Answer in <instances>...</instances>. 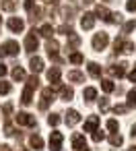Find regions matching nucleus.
Masks as SVG:
<instances>
[{
    "instance_id": "nucleus-30",
    "label": "nucleus",
    "mask_w": 136,
    "mask_h": 151,
    "mask_svg": "<svg viewBox=\"0 0 136 151\" xmlns=\"http://www.w3.org/2000/svg\"><path fill=\"white\" fill-rule=\"evenodd\" d=\"M58 31H60L62 35H72V33H74V29H72L70 25H60V27H58Z\"/></svg>"
},
{
    "instance_id": "nucleus-11",
    "label": "nucleus",
    "mask_w": 136,
    "mask_h": 151,
    "mask_svg": "<svg viewBox=\"0 0 136 151\" xmlns=\"http://www.w3.org/2000/svg\"><path fill=\"white\" fill-rule=\"evenodd\" d=\"M80 122V114L76 112V110H68L66 112V124L68 126H74V124H78Z\"/></svg>"
},
{
    "instance_id": "nucleus-45",
    "label": "nucleus",
    "mask_w": 136,
    "mask_h": 151,
    "mask_svg": "<svg viewBox=\"0 0 136 151\" xmlns=\"http://www.w3.org/2000/svg\"><path fill=\"white\" fill-rule=\"evenodd\" d=\"M0 151H11V147L9 145H0Z\"/></svg>"
},
{
    "instance_id": "nucleus-22",
    "label": "nucleus",
    "mask_w": 136,
    "mask_h": 151,
    "mask_svg": "<svg viewBox=\"0 0 136 151\" xmlns=\"http://www.w3.org/2000/svg\"><path fill=\"white\" fill-rule=\"evenodd\" d=\"M101 89H103L105 93H111V91H115V85H113L109 79H103V81H101Z\"/></svg>"
},
{
    "instance_id": "nucleus-37",
    "label": "nucleus",
    "mask_w": 136,
    "mask_h": 151,
    "mask_svg": "<svg viewBox=\"0 0 136 151\" xmlns=\"http://www.w3.org/2000/svg\"><path fill=\"white\" fill-rule=\"evenodd\" d=\"M113 112H115V114H126V112H128V106L120 104V106H115V108H113Z\"/></svg>"
},
{
    "instance_id": "nucleus-36",
    "label": "nucleus",
    "mask_w": 136,
    "mask_h": 151,
    "mask_svg": "<svg viewBox=\"0 0 136 151\" xmlns=\"http://www.w3.org/2000/svg\"><path fill=\"white\" fill-rule=\"evenodd\" d=\"M103 139H105V132H103V130H95V132H93V141H95V143H99V141H103Z\"/></svg>"
},
{
    "instance_id": "nucleus-40",
    "label": "nucleus",
    "mask_w": 136,
    "mask_h": 151,
    "mask_svg": "<svg viewBox=\"0 0 136 151\" xmlns=\"http://www.w3.org/2000/svg\"><path fill=\"white\" fill-rule=\"evenodd\" d=\"M4 130H6V134H9V137H13V134L17 132V130H15V126H13L11 122H6V126H4Z\"/></svg>"
},
{
    "instance_id": "nucleus-29",
    "label": "nucleus",
    "mask_w": 136,
    "mask_h": 151,
    "mask_svg": "<svg viewBox=\"0 0 136 151\" xmlns=\"http://www.w3.org/2000/svg\"><path fill=\"white\" fill-rule=\"evenodd\" d=\"M128 108H136V89L128 93Z\"/></svg>"
},
{
    "instance_id": "nucleus-32",
    "label": "nucleus",
    "mask_w": 136,
    "mask_h": 151,
    "mask_svg": "<svg viewBox=\"0 0 136 151\" xmlns=\"http://www.w3.org/2000/svg\"><path fill=\"white\" fill-rule=\"evenodd\" d=\"M48 124H50V126H58V124H60L58 114H50V116H48Z\"/></svg>"
},
{
    "instance_id": "nucleus-26",
    "label": "nucleus",
    "mask_w": 136,
    "mask_h": 151,
    "mask_svg": "<svg viewBox=\"0 0 136 151\" xmlns=\"http://www.w3.org/2000/svg\"><path fill=\"white\" fill-rule=\"evenodd\" d=\"M13 79H15V81H23V79H25V70H23L21 66H17V68L13 70Z\"/></svg>"
},
{
    "instance_id": "nucleus-35",
    "label": "nucleus",
    "mask_w": 136,
    "mask_h": 151,
    "mask_svg": "<svg viewBox=\"0 0 136 151\" xmlns=\"http://www.w3.org/2000/svg\"><path fill=\"white\" fill-rule=\"evenodd\" d=\"M134 48H136V46H134L132 42H124V50H122V52H126V54H132V52H134Z\"/></svg>"
},
{
    "instance_id": "nucleus-44",
    "label": "nucleus",
    "mask_w": 136,
    "mask_h": 151,
    "mask_svg": "<svg viewBox=\"0 0 136 151\" xmlns=\"http://www.w3.org/2000/svg\"><path fill=\"white\" fill-rule=\"evenodd\" d=\"M9 73V68H6V64H0V77H4Z\"/></svg>"
},
{
    "instance_id": "nucleus-34",
    "label": "nucleus",
    "mask_w": 136,
    "mask_h": 151,
    "mask_svg": "<svg viewBox=\"0 0 136 151\" xmlns=\"http://www.w3.org/2000/svg\"><path fill=\"white\" fill-rule=\"evenodd\" d=\"M136 27V21H128L126 25H124V29H122V33H130L132 29Z\"/></svg>"
},
{
    "instance_id": "nucleus-13",
    "label": "nucleus",
    "mask_w": 136,
    "mask_h": 151,
    "mask_svg": "<svg viewBox=\"0 0 136 151\" xmlns=\"http://www.w3.org/2000/svg\"><path fill=\"white\" fill-rule=\"evenodd\" d=\"M97 126H99V118H97V116H91V118L85 122V132H95Z\"/></svg>"
},
{
    "instance_id": "nucleus-38",
    "label": "nucleus",
    "mask_w": 136,
    "mask_h": 151,
    "mask_svg": "<svg viewBox=\"0 0 136 151\" xmlns=\"http://www.w3.org/2000/svg\"><path fill=\"white\" fill-rule=\"evenodd\" d=\"M126 9H128L130 13H136V0H128V2H126Z\"/></svg>"
},
{
    "instance_id": "nucleus-41",
    "label": "nucleus",
    "mask_w": 136,
    "mask_h": 151,
    "mask_svg": "<svg viewBox=\"0 0 136 151\" xmlns=\"http://www.w3.org/2000/svg\"><path fill=\"white\" fill-rule=\"evenodd\" d=\"M117 126H120L117 120H109V122H107V128H109V130H117Z\"/></svg>"
},
{
    "instance_id": "nucleus-23",
    "label": "nucleus",
    "mask_w": 136,
    "mask_h": 151,
    "mask_svg": "<svg viewBox=\"0 0 136 151\" xmlns=\"http://www.w3.org/2000/svg\"><path fill=\"white\" fill-rule=\"evenodd\" d=\"M52 33H54V27H52V25H41V27H39V35L52 37Z\"/></svg>"
},
{
    "instance_id": "nucleus-9",
    "label": "nucleus",
    "mask_w": 136,
    "mask_h": 151,
    "mask_svg": "<svg viewBox=\"0 0 136 151\" xmlns=\"http://www.w3.org/2000/svg\"><path fill=\"white\" fill-rule=\"evenodd\" d=\"M93 25H95V15L93 13H85L83 19H80V27L83 29H93Z\"/></svg>"
},
{
    "instance_id": "nucleus-42",
    "label": "nucleus",
    "mask_w": 136,
    "mask_h": 151,
    "mask_svg": "<svg viewBox=\"0 0 136 151\" xmlns=\"http://www.w3.org/2000/svg\"><path fill=\"white\" fill-rule=\"evenodd\" d=\"M25 9H27V11L31 13V11L35 9V2H33V0H25Z\"/></svg>"
},
{
    "instance_id": "nucleus-14",
    "label": "nucleus",
    "mask_w": 136,
    "mask_h": 151,
    "mask_svg": "<svg viewBox=\"0 0 136 151\" xmlns=\"http://www.w3.org/2000/svg\"><path fill=\"white\" fill-rule=\"evenodd\" d=\"M29 66H31V70H33V73H41V70H43V60H41V58H37V56H33V58H31V62H29Z\"/></svg>"
},
{
    "instance_id": "nucleus-3",
    "label": "nucleus",
    "mask_w": 136,
    "mask_h": 151,
    "mask_svg": "<svg viewBox=\"0 0 136 151\" xmlns=\"http://www.w3.org/2000/svg\"><path fill=\"white\" fill-rule=\"evenodd\" d=\"M37 46H39V40H37L35 31H31V33L25 37V50L31 54V52H35V50H37Z\"/></svg>"
},
{
    "instance_id": "nucleus-21",
    "label": "nucleus",
    "mask_w": 136,
    "mask_h": 151,
    "mask_svg": "<svg viewBox=\"0 0 136 151\" xmlns=\"http://www.w3.org/2000/svg\"><path fill=\"white\" fill-rule=\"evenodd\" d=\"M89 75L91 77H101V66L97 62H89Z\"/></svg>"
},
{
    "instance_id": "nucleus-15",
    "label": "nucleus",
    "mask_w": 136,
    "mask_h": 151,
    "mask_svg": "<svg viewBox=\"0 0 136 151\" xmlns=\"http://www.w3.org/2000/svg\"><path fill=\"white\" fill-rule=\"evenodd\" d=\"M68 81H70V83H83V81H85V75H83L80 70H70V73H68Z\"/></svg>"
},
{
    "instance_id": "nucleus-24",
    "label": "nucleus",
    "mask_w": 136,
    "mask_h": 151,
    "mask_svg": "<svg viewBox=\"0 0 136 151\" xmlns=\"http://www.w3.org/2000/svg\"><path fill=\"white\" fill-rule=\"evenodd\" d=\"M68 60H70V62H72V64H80V62H83V60H85V56H83V54H80V52H72V54H70V56H68Z\"/></svg>"
},
{
    "instance_id": "nucleus-47",
    "label": "nucleus",
    "mask_w": 136,
    "mask_h": 151,
    "mask_svg": "<svg viewBox=\"0 0 136 151\" xmlns=\"http://www.w3.org/2000/svg\"><path fill=\"white\" fill-rule=\"evenodd\" d=\"M134 66H136V64H134Z\"/></svg>"
},
{
    "instance_id": "nucleus-10",
    "label": "nucleus",
    "mask_w": 136,
    "mask_h": 151,
    "mask_svg": "<svg viewBox=\"0 0 136 151\" xmlns=\"http://www.w3.org/2000/svg\"><path fill=\"white\" fill-rule=\"evenodd\" d=\"M72 147H74L76 151H87V141H85V137H83V134H74V137H72Z\"/></svg>"
},
{
    "instance_id": "nucleus-6",
    "label": "nucleus",
    "mask_w": 136,
    "mask_h": 151,
    "mask_svg": "<svg viewBox=\"0 0 136 151\" xmlns=\"http://www.w3.org/2000/svg\"><path fill=\"white\" fill-rule=\"evenodd\" d=\"M9 29H11L13 33H21V31L25 29V23H23V19H19V17H13V19H9Z\"/></svg>"
},
{
    "instance_id": "nucleus-28",
    "label": "nucleus",
    "mask_w": 136,
    "mask_h": 151,
    "mask_svg": "<svg viewBox=\"0 0 136 151\" xmlns=\"http://www.w3.org/2000/svg\"><path fill=\"white\" fill-rule=\"evenodd\" d=\"M122 50H124V37H117V40L113 42V52H115V54H120Z\"/></svg>"
},
{
    "instance_id": "nucleus-7",
    "label": "nucleus",
    "mask_w": 136,
    "mask_h": 151,
    "mask_svg": "<svg viewBox=\"0 0 136 151\" xmlns=\"http://www.w3.org/2000/svg\"><path fill=\"white\" fill-rule=\"evenodd\" d=\"M2 50H4V54H6V56H17V54H19V44H17V42H13V40H9V42H4Z\"/></svg>"
},
{
    "instance_id": "nucleus-4",
    "label": "nucleus",
    "mask_w": 136,
    "mask_h": 151,
    "mask_svg": "<svg viewBox=\"0 0 136 151\" xmlns=\"http://www.w3.org/2000/svg\"><path fill=\"white\" fill-rule=\"evenodd\" d=\"M15 120H17V124H23V126H35V118L27 112H19L15 116Z\"/></svg>"
},
{
    "instance_id": "nucleus-43",
    "label": "nucleus",
    "mask_w": 136,
    "mask_h": 151,
    "mask_svg": "<svg viewBox=\"0 0 136 151\" xmlns=\"http://www.w3.org/2000/svg\"><path fill=\"white\" fill-rule=\"evenodd\" d=\"M128 79H130V81H132V83H136V68H134V70H130V73H128Z\"/></svg>"
},
{
    "instance_id": "nucleus-27",
    "label": "nucleus",
    "mask_w": 136,
    "mask_h": 151,
    "mask_svg": "<svg viewBox=\"0 0 136 151\" xmlns=\"http://www.w3.org/2000/svg\"><path fill=\"white\" fill-rule=\"evenodd\" d=\"M17 0H2V11H15Z\"/></svg>"
},
{
    "instance_id": "nucleus-8",
    "label": "nucleus",
    "mask_w": 136,
    "mask_h": 151,
    "mask_svg": "<svg viewBox=\"0 0 136 151\" xmlns=\"http://www.w3.org/2000/svg\"><path fill=\"white\" fill-rule=\"evenodd\" d=\"M126 68H128V64L126 62H120V64H115V66H109V75H113V77H117V79H122L124 75H126Z\"/></svg>"
},
{
    "instance_id": "nucleus-46",
    "label": "nucleus",
    "mask_w": 136,
    "mask_h": 151,
    "mask_svg": "<svg viewBox=\"0 0 136 151\" xmlns=\"http://www.w3.org/2000/svg\"><path fill=\"white\" fill-rule=\"evenodd\" d=\"M0 25H2V17H0Z\"/></svg>"
},
{
    "instance_id": "nucleus-31",
    "label": "nucleus",
    "mask_w": 136,
    "mask_h": 151,
    "mask_svg": "<svg viewBox=\"0 0 136 151\" xmlns=\"http://www.w3.org/2000/svg\"><path fill=\"white\" fill-rule=\"evenodd\" d=\"M11 93V85L6 81H0V95H9Z\"/></svg>"
},
{
    "instance_id": "nucleus-20",
    "label": "nucleus",
    "mask_w": 136,
    "mask_h": 151,
    "mask_svg": "<svg viewBox=\"0 0 136 151\" xmlns=\"http://www.w3.org/2000/svg\"><path fill=\"white\" fill-rule=\"evenodd\" d=\"M29 145H31L33 149H41V147H43V139H41L39 134H33V137L29 139Z\"/></svg>"
},
{
    "instance_id": "nucleus-39",
    "label": "nucleus",
    "mask_w": 136,
    "mask_h": 151,
    "mask_svg": "<svg viewBox=\"0 0 136 151\" xmlns=\"http://www.w3.org/2000/svg\"><path fill=\"white\" fill-rule=\"evenodd\" d=\"M99 108H101V112H107V108H109V101H107V97H103V99L99 101Z\"/></svg>"
},
{
    "instance_id": "nucleus-2",
    "label": "nucleus",
    "mask_w": 136,
    "mask_h": 151,
    "mask_svg": "<svg viewBox=\"0 0 136 151\" xmlns=\"http://www.w3.org/2000/svg\"><path fill=\"white\" fill-rule=\"evenodd\" d=\"M62 141H64L62 132H58V130H52V134H50V149H52V151H60V147H62Z\"/></svg>"
},
{
    "instance_id": "nucleus-25",
    "label": "nucleus",
    "mask_w": 136,
    "mask_h": 151,
    "mask_svg": "<svg viewBox=\"0 0 136 151\" xmlns=\"http://www.w3.org/2000/svg\"><path fill=\"white\" fill-rule=\"evenodd\" d=\"M29 15H31V23H35V21H39V19H41V15H43V11H41L39 6H35V9H33V11H31Z\"/></svg>"
},
{
    "instance_id": "nucleus-12",
    "label": "nucleus",
    "mask_w": 136,
    "mask_h": 151,
    "mask_svg": "<svg viewBox=\"0 0 136 151\" xmlns=\"http://www.w3.org/2000/svg\"><path fill=\"white\" fill-rule=\"evenodd\" d=\"M95 15H97L99 19H103L105 23H109V19H111V13H109V11H107L105 6H101V4H99V6L95 9Z\"/></svg>"
},
{
    "instance_id": "nucleus-5",
    "label": "nucleus",
    "mask_w": 136,
    "mask_h": 151,
    "mask_svg": "<svg viewBox=\"0 0 136 151\" xmlns=\"http://www.w3.org/2000/svg\"><path fill=\"white\" fill-rule=\"evenodd\" d=\"M46 50H48V56H50V58H54V60H58V62H60V56H58L60 44H58L56 40H50V42L46 44Z\"/></svg>"
},
{
    "instance_id": "nucleus-18",
    "label": "nucleus",
    "mask_w": 136,
    "mask_h": 151,
    "mask_svg": "<svg viewBox=\"0 0 136 151\" xmlns=\"http://www.w3.org/2000/svg\"><path fill=\"white\" fill-rule=\"evenodd\" d=\"M83 97H85V101H93V99L97 97V89H95V87H87V89L83 91Z\"/></svg>"
},
{
    "instance_id": "nucleus-16",
    "label": "nucleus",
    "mask_w": 136,
    "mask_h": 151,
    "mask_svg": "<svg viewBox=\"0 0 136 151\" xmlns=\"http://www.w3.org/2000/svg\"><path fill=\"white\" fill-rule=\"evenodd\" d=\"M48 79H50L52 83H60V68H58V66L50 68V70H48Z\"/></svg>"
},
{
    "instance_id": "nucleus-19",
    "label": "nucleus",
    "mask_w": 136,
    "mask_h": 151,
    "mask_svg": "<svg viewBox=\"0 0 136 151\" xmlns=\"http://www.w3.org/2000/svg\"><path fill=\"white\" fill-rule=\"evenodd\" d=\"M31 97H33V89H31V87H25V91H23V95H21L23 106H29V104H31Z\"/></svg>"
},
{
    "instance_id": "nucleus-33",
    "label": "nucleus",
    "mask_w": 136,
    "mask_h": 151,
    "mask_svg": "<svg viewBox=\"0 0 136 151\" xmlns=\"http://www.w3.org/2000/svg\"><path fill=\"white\" fill-rule=\"evenodd\" d=\"M109 143H111L113 147H120V145H122V137H120V134H111V137H109Z\"/></svg>"
},
{
    "instance_id": "nucleus-17",
    "label": "nucleus",
    "mask_w": 136,
    "mask_h": 151,
    "mask_svg": "<svg viewBox=\"0 0 136 151\" xmlns=\"http://www.w3.org/2000/svg\"><path fill=\"white\" fill-rule=\"evenodd\" d=\"M60 95H62L64 101H70V99L74 97V91H72L70 87H64V85H62V87H60Z\"/></svg>"
},
{
    "instance_id": "nucleus-1",
    "label": "nucleus",
    "mask_w": 136,
    "mask_h": 151,
    "mask_svg": "<svg viewBox=\"0 0 136 151\" xmlns=\"http://www.w3.org/2000/svg\"><path fill=\"white\" fill-rule=\"evenodd\" d=\"M107 42H109V35H107L105 31H101V33H95V37H93V50H95V52H101V50H105Z\"/></svg>"
}]
</instances>
